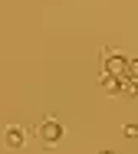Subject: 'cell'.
I'll return each mask as SVG.
<instances>
[{"mask_svg":"<svg viewBox=\"0 0 138 154\" xmlns=\"http://www.w3.org/2000/svg\"><path fill=\"white\" fill-rule=\"evenodd\" d=\"M125 138H138V125H125Z\"/></svg>","mask_w":138,"mask_h":154,"instance_id":"52a82bcc","label":"cell"},{"mask_svg":"<svg viewBox=\"0 0 138 154\" xmlns=\"http://www.w3.org/2000/svg\"><path fill=\"white\" fill-rule=\"evenodd\" d=\"M122 95H138V79H122Z\"/></svg>","mask_w":138,"mask_h":154,"instance_id":"5b68a950","label":"cell"},{"mask_svg":"<svg viewBox=\"0 0 138 154\" xmlns=\"http://www.w3.org/2000/svg\"><path fill=\"white\" fill-rule=\"evenodd\" d=\"M102 154H115V151H102Z\"/></svg>","mask_w":138,"mask_h":154,"instance_id":"ba28073f","label":"cell"},{"mask_svg":"<svg viewBox=\"0 0 138 154\" xmlns=\"http://www.w3.org/2000/svg\"><path fill=\"white\" fill-rule=\"evenodd\" d=\"M125 75H128V79H138V56H135V59H128V69H125Z\"/></svg>","mask_w":138,"mask_h":154,"instance_id":"8992f818","label":"cell"},{"mask_svg":"<svg viewBox=\"0 0 138 154\" xmlns=\"http://www.w3.org/2000/svg\"><path fill=\"white\" fill-rule=\"evenodd\" d=\"M102 89L108 95H118L122 92V79H118V75H108V72H102Z\"/></svg>","mask_w":138,"mask_h":154,"instance_id":"277c9868","label":"cell"},{"mask_svg":"<svg viewBox=\"0 0 138 154\" xmlns=\"http://www.w3.org/2000/svg\"><path fill=\"white\" fill-rule=\"evenodd\" d=\"M39 138H43L46 144H59V138H63V125L56 122V118H46V122L39 125Z\"/></svg>","mask_w":138,"mask_h":154,"instance_id":"7a4b0ae2","label":"cell"},{"mask_svg":"<svg viewBox=\"0 0 138 154\" xmlns=\"http://www.w3.org/2000/svg\"><path fill=\"white\" fill-rule=\"evenodd\" d=\"M125 69H128V56H122V53H112V49L102 56V72L125 79Z\"/></svg>","mask_w":138,"mask_h":154,"instance_id":"6da1fadb","label":"cell"},{"mask_svg":"<svg viewBox=\"0 0 138 154\" xmlns=\"http://www.w3.org/2000/svg\"><path fill=\"white\" fill-rule=\"evenodd\" d=\"M3 141H7V148H23L27 131H23L20 125H10V128H7V134H3Z\"/></svg>","mask_w":138,"mask_h":154,"instance_id":"3957f363","label":"cell"}]
</instances>
